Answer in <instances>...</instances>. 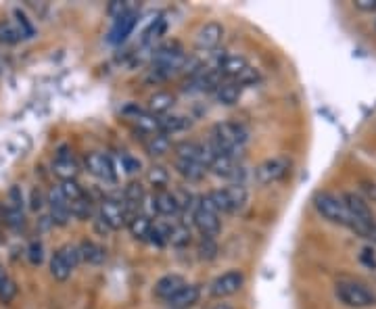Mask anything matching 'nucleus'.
I'll use <instances>...</instances> for the list:
<instances>
[{
    "instance_id": "nucleus-1",
    "label": "nucleus",
    "mask_w": 376,
    "mask_h": 309,
    "mask_svg": "<svg viewBox=\"0 0 376 309\" xmlns=\"http://www.w3.org/2000/svg\"><path fill=\"white\" fill-rule=\"evenodd\" d=\"M249 140V132L242 124H236V122H220L213 126L211 130V147L215 149L217 155L226 153V155H232L236 157L238 153H242L244 144Z\"/></svg>"
},
{
    "instance_id": "nucleus-2",
    "label": "nucleus",
    "mask_w": 376,
    "mask_h": 309,
    "mask_svg": "<svg viewBox=\"0 0 376 309\" xmlns=\"http://www.w3.org/2000/svg\"><path fill=\"white\" fill-rule=\"evenodd\" d=\"M184 67H186V55H184L182 46L178 42H168L163 46H159L153 55L151 79H155V82L168 79L174 73L182 71Z\"/></svg>"
},
{
    "instance_id": "nucleus-3",
    "label": "nucleus",
    "mask_w": 376,
    "mask_h": 309,
    "mask_svg": "<svg viewBox=\"0 0 376 309\" xmlns=\"http://www.w3.org/2000/svg\"><path fill=\"white\" fill-rule=\"evenodd\" d=\"M343 200H345V207L351 216V222H353V232H357L359 236L364 238H370L374 228H376V222H374V214L370 209V205L364 196H359L357 192H343L341 194Z\"/></svg>"
},
{
    "instance_id": "nucleus-4",
    "label": "nucleus",
    "mask_w": 376,
    "mask_h": 309,
    "mask_svg": "<svg viewBox=\"0 0 376 309\" xmlns=\"http://www.w3.org/2000/svg\"><path fill=\"white\" fill-rule=\"evenodd\" d=\"M314 207H316V212L324 218V220H328V222H332V224H337V226H345V228H353V222H351V216H349V212H347V207H345V200H343V196L341 194H334V192H318L316 196H314Z\"/></svg>"
},
{
    "instance_id": "nucleus-5",
    "label": "nucleus",
    "mask_w": 376,
    "mask_h": 309,
    "mask_svg": "<svg viewBox=\"0 0 376 309\" xmlns=\"http://www.w3.org/2000/svg\"><path fill=\"white\" fill-rule=\"evenodd\" d=\"M193 224L195 228L201 232L203 238H215L222 230V222H220V212L215 209V205L211 203L209 194L201 196L195 203L193 209Z\"/></svg>"
},
{
    "instance_id": "nucleus-6",
    "label": "nucleus",
    "mask_w": 376,
    "mask_h": 309,
    "mask_svg": "<svg viewBox=\"0 0 376 309\" xmlns=\"http://www.w3.org/2000/svg\"><path fill=\"white\" fill-rule=\"evenodd\" d=\"M334 297L351 309H366L372 307L376 303V297L370 288H366L364 284L355 282V280H341L334 286Z\"/></svg>"
},
{
    "instance_id": "nucleus-7",
    "label": "nucleus",
    "mask_w": 376,
    "mask_h": 309,
    "mask_svg": "<svg viewBox=\"0 0 376 309\" xmlns=\"http://www.w3.org/2000/svg\"><path fill=\"white\" fill-rule=\"evenodd\" d=\"M209 198H211V203L215 205V209L220 214H236L247 205L249 192H247L244 184H228L224 188L211 190Z\"/></svg>"
},
{
    "instance_id": "nucleus-8",
    "label": "nucleus",
    "mask_w": 376,
    "mask_h": 309,
    "mask_svg": "<svg viewBox=\"0 0 376 309\" xmlns=\"http://www.w3.org/2000/svg\"><path fill=\"white\" fill-rule=\"evenodd\" d=\"M78 263H80L78 247L75 245H63L51 257V276L59 282H65L73 274Z\"/></svg>"
},
{
    "instance_id": "nucleus-9",
    "label": "nucleus",
    "mask_w": 376,
    "mask_h": 309,
    "mask_svg": "<svg viewBox=\"0 0 376 309\" xmlns=\"http://www.w3.org/2000/svg\"><path fill=\"white\" fill-rule=\"evenodd\" d=\"M130 214L125 209V205L113 198H105L98 207V222L105 224L109 230H121L123 226H128Z\"/></svg>"
},
{
    "instance_id": "nucleus-10",
    "label": "nucleus",
    "mask_w": 376,
    "mask_h": 309,
    "mask_svg": "<svg viewBox=\"0 0 376 309\" xmlns=\"http://www.w3.org/2000/svg\"><path fill=\"white\" fill-rule=\"evenodd\" d=\"M289 169H291V163L287 157H272V159H266L264 163L258 165L256 180L262 186H270V184L285 180L289 176Z\"/></svg>"
},
{
    "instance_id": "nucleus-11",
    "label": "nucleus",
    "mask_w": 376,
    "mask_h": 309,
    "mask_svg": "<svg viewBox=\"0 0 376 309\" xmlns=\"http://www.w3.org/2000/svg\"><path fill=\"white\" fill-rule=\"evenodd\" d=\"M244 272L242 270H228L224 274H220L211 286H209V294L215 297V299H226V297H232L236 294L242 286H244Z\"/></svg>"
},
{
    "instance_id": "nucleus-12",
    "label": "nucleus",
    "mask_w": 376,
    "mask_h": 309,
    "mask_svg": "<svg viewBox=\"0 0 376 309\" xmlns=\"http://www.w3.org/2000/svg\"><path fill=\"white\" fill-rule=\"evenodd\" d=\"M86 169L88 174H92L94 178L102 180V182H109V184H115L117 182V171H115V163L109 155L105 153H88L86 155Z\"/></svg>"
},
{
    "instance_id": "nucleus-13",
    "label": "nucleus",
    "mask_w": 376,
    "mask_h": 309,
    "mask_svg": "<svg viewBox=\"0 0 376 309\" xmlns=\"http://www.w3.org/2000/svg\"><path fill=\"white\" fill-rule=\"evenodd\" d=\"M5 222L13 230H19L24 226V222H26V216H24V190H21V186H11V190L7 192Z\"/></svg>"
},
{
    "instance_id": "nucleus-14",
    "label": "nucleus",
    "mask_w": 376,
    "mask_h": 309,
    "mask_svg": "<svg viewBox=\"0 0 376 309\" xmlns=\"http://www.w3.org/2000/svg\"><path fill=\"white\" fill-rule=\"evenodd\" d=\"M207 169H211L217 178L232 180V184H242V182H238V180L244 176V171H242L240 163L236 161V157H232V155H226V153L215 155V157L209 161V167H207Z\"/></svg>"
},
{
    "instance_id": "nucleus-15",
    "label": "nucleus",
    "mask_w": 376,
    "mask_h": 309,
    "mask_svg": "<svg viewBox=\"0 0 376 309\" xmlns=\"http://www.w3.org/2000/svg\"><path fill=\"white\" fill-rule=\"evenodd\" d=\"M48 209H51V222L55 226H67L71 220V209H69V203L65 200L61 188H53L48 192Z\"/></svg>"
},
{
    "instance_id": "nucleus-16",
    "label": "nucleus",
    "mask_w": 376,
    "mask_h": 309,
    "mask_svg": "<svg viewBox=\"0 0 376 309\" xmlns=\"http://www.w3.org/2000/svg\"><path fill=\"white\" fill-rule=\"evenodd\" d=\"M222 38H224V28L217 21H209L199 28V32L195 36V46L203 53H209L220 46Z\"/></svg>"
},
{
    "instance_id": "nucleus-17",
    "label": "nucleus",
    "mask_w": 376,
    "mask_h": 309,
    "mask_svg": "<svg viewBox=\"0 0 376 309\" xmlns=\"http://www.w3.org/2000/svg\"><path fill=\"white\" fill-rule=\"evenodd\" d=\"M153 209L159 216L174 218V216H180L182 203H180L176 192H170V190L163 188V190H155V194H153Z\"/></svg>"
},
{
    "instance_id": "nucleus-18",
    "label": "nucleus",
    "mask_w": 376,
    "mask_h": 309,
    "mask_svg": "<svg viewBox=\"0 0 376 309\" xmlns=\"http://www.w3.org/2000/svg\"><path fill=\"white\" fill-rule=\"evenodd\" d=\"M249 67L251 65H249V61L244 57H240V55H226L217 63V73L222 77H226V79H234L236 82Z\"/></svg>"
},
{
    "instance_id": "nucleus-19",
    "label": "nucleus",
    "mask_w": 376,
    "mask_h": 309,
    "mask_svg": "<svg viewBox=\"0 0 376 309\" xmlns=\"http://www.w3.org/2000/svg\"><path fill=\"white\" fill-rule=\"evenodd\" d=\"M136 26V13L134 11H128V13H123L115 19L113 28H111V34H109V42L113 44H121L128 40V36L132 34Z\"/></svg>"
},
{
    "instance_id": "nucleus-20",
    "label": "nucleus",
    "mask_w": 376,
    "mask_h": 309,
    "mask_svg": "<svg viewBox=\"0 0 376 309\" xmlns=\"http://www.w3.org/2000/svg\"><path fill=\"white\" fill-rule=\"evenodd\" d=\"M176 159H186V161H195L207 167V149L205 142H197V140H184L180 144H176Z\"/></svg>"
},
{
    "instance_id": "nucleus-21",
    "label": "nucleus",
    "mask_w": 376,
    "mask_h": 309,
    "mask_svg": "<svg viewBox=\"0 0 376 309\" xmlns=\"http://www.w3.org/2000/svg\"><path fill=\"white\" fill-rule=\"evenodd\" d=\"M184 286H186V280L180 274H165L155 282V297L163 299V301H170Z\"/></svg>"
},
{
    "instance_id": "nucleus-22",
    "label": "nucleus",
    "mask_w": 376,
    "mask_h": 309,
    "mask_svg": "<svg viewBox=\"0 0 376 309\" xmlns=\"http://www.w3.org/2000/svg\"><path fill=\"white\" fill-rule=\"evenodd\" d=\"M53 171L57 178H61L63 182H73L80 174V167L75 163V159L67 153H59L55 163H53Z\"/></svg>"
},
{
    "instance_id": "nucleus-23",
    "label": "nucleus",
    "mask_w": 376,
    "mask_h": 309,
    "mask_svg": "<svg viewBox=\"0 0 376 309\" xmlns=\"http://www.w3.org/2000/svg\"><path fill=\"white\" fill-rule=\"evenodd\" d=\"M199 297H201V288H199L197 284H186L180 292H176V294L168 301V305H170L172 309H190L193 305L199 303Z\"/></svg>"
},
{
    "instance_id": "nucleus-24",
    "label": "nucleus",
    "mask_w": 376,
    "mask_h": 309,
    "mask_svg": "<svg viewBox=\"0 0 376 309\" xmlns=\"http://www.w3.org/2000/svg\"><path fill=\"white\" fill-rule=\"evenodd\" d=\"M78 253H80V261H84L88 265H100L107 261V251L92 241H82L78 245Z\"/></svg>"
},
{
    "instance_id": "nucleus-25",
    "label": "nucleus",
    "mask_w": 376,
    "mask_h": 309,
    "mask_svg": "<svg viewBox=\"0 0 376 309\" xmlns=\"http://www.w3.org/2000/svg\"><path fill=\"white\" fill-rule=\"evenodd\" d=\"M240 94H242V86H240L238 82H234V79L222 82V84L217 86V90H215V98L222 102V105H228V107H230V105H236Z\"/></svg>"
},
{
    "instance_id": "nucleus-26",
    "label": "nucleus",
    "mask_w": 376,
    "mask_h": 309,
    "mask_svg": "<svg viewBox=\"0 0 376 309\" xmlns=\"http://www.w3.org/2000/svg\"><path fill=\"white\" fill-rule=\"evenodd\" d=\"M161 232L165 234V241L172 243L174 247H186L193 241V234H190L188 226H184V224H172L165 228L161 226Z\"/></svg>"
},
{
    "instance_id": "nucleus-27",
    "label": "nucleus",
    "mask_w": 376,
    "mask_h": 309,
    "mask_svg": "<svg viewBox=\"0 0 376 309\" xmlns=\"http://www.w3.org/2000/svg\"><path fill=\"white\" fill-rule=\"evenodd\" d=\"M176 171L188 180V182H199L203 180V176L207 174V167L201 165V163H195V161H186V159H176Z\"/></svg>"
},
{
    "instance_id": "nucleus-28",
    "label": "nucleus",
    "mask_w": 376,
    "mask_h": 309,
    "mask_svg": "<svg viewBox=\"0 0 376 309\" xmlns=\"http://www.w3.org/2000/svg\"><path fill=\"white\" fill-rule=\"evenodd\" d=\"M145 149L151 157H163L170 153L172 149V142L168 138V134L159 132V134H153V136H147L145 138Z\"/></svg>"
},
{
    "instance_id": "nucleus-29",
    "label": "nucleus",
    "mask_w": 376,
    "mask_h": 309,
    "mask_svg": "<svg viewBox=\"0 0 376 309\" xmlns=\"http://www.w3.org/2000/svg\"><path fill=\"white\" fill-rule=\"evenodd\" d=\"M174 102H176L174 94H170V92H155L149 98V113H153V115L168 113L174 107Z\"/></svg>"
},
{
    "instance_id": "nucleus-30",
    "label": "nucleus",
    "mask_w": 376,
    "mask_h": 309,
    "mask_svg": "<svg viewBox=\"0 0 376 309\" xmlns=\"http://www.w3.org/2000/svg\"><path fill=\"white\" fill-rule=\"evenodd\" d=\"M128 230L136 241H149V234L153 230V224L147 216H132V220L128 222Z\"/></svg>"
},
{
    "instance_id": "nucleus-31",
    "label": "nucleus",
    "mask_w": 376,
    "mask_h": 309,
    "mask_svg": "<svg viewBox=\"0 0 376 309\" xmlns=\"http://www.w3.org/2000/svg\"><path fill=\"white\" fill-rule=\"evenodd\" d=\"M15 297H17V284H15V280H13L3 268H0V303L9 305Z\"/></svg>"
},
{
    "instance_id": "nucleus-32",
    "label": "nucleus",
    "mask_w": 376,
    "mask_h": 309,
    "mask_svg": "<svg viewBox=\"0 0 376 309\" xmlns=\"http://www.w3.org/2000/svg\"><path fill=\"white\" fill-rule=\"evenodd\" d=\"M143 198H145V188L141 182H130L123 188V200H125L123 205H125V209H128V214H130L132 205H141ZM130 218H132V214H130Z\"/></svg>"
},
{
    "instance_id": "nucleus-33",
    "label": "nucleus",
    "mask_w": 376,
    "mask_h": 309,
    "mask_svg": "<svg viewBox=\"0 0 376 309\" xmlns=\"http://www.w3.org/2000/svg\"><path fill=\"white\" fill-rule=\"evenodd\" d=\"M190 128V120L184 118V115H168V118H161V132L163 134H174V132H182Z\"/></svg>"
},
{
    "instance_id": "nucleus-34",
    "label": "nucleus",
    "mask_w": 376,
    "mask_h": 309,
    "mask_svg": "<svg viewBox=\"0 0 376 309\" xmlns=\"http://www.w3.org/2000/svg\"><path fill=\"white\" fill-rule=\"evenodd\" d=\"M61 192H63V196H65V200L69 203V205H73V203H78V200H82L84 196H88L86 192H84V188L73 180V182H63L61 186Z\"/></svg>"
},
{
    "instance_id": "nucleus-35",
    "label": "nucleus",
    "mask_w": 376,
    "mask_h": 309,
    "mask_svg": "<svg viewBox=\"0 0 376 309\" xmlns=\"http://www.w3.org/2000/svg\"><path fill=\"white\" fill-rule=\"evenodd\" d=\"M21 38L24 36L17 30V26H13L9 21H0V42H3V44H17Z\"/></svg>"
},
{
    "instance_id": "nucleus-36",
    "label": "nucleus",
    "mask_w": 376,
    "mask_h": 309,
    "mask_svg": "<svg viewBox=\"0 0 376 309\" xmlns=\"http://www.w3.org/2000/svg\"><path fill=\"white\" fill-rule=\"evenodd\" d=\"M168 180H170V176H168V171L161 165H153L147 171V182L151 186H155L157 190H163V186H168Z\"/></svg>"
},
{
    "instance_id": "nucleus-37",
    "label": "nucleus",
    "mask_w": 376,
    "mask_h": 309,
    "mask_svg": "<svg viewBox=\"0 0 376 309\" xmlns=\"http://www.w3.org/2000/svg\"><path fill=\"white\" fill-rule=\"evenodd\" d=\"M197 253H199V259L203 261H211L217 257V245L213 238H201V243L197 245Z\"/></svg>"
},
{
    "instance_id": "nucleus-38",
    "label": "nucleus",
    "mask_w": 376,
    "mask_h": 309,
    "mask_svg": "<svg viewBox=\"0 0 376 309\" xmlns=\"http://www.w3.org/2000/svg\"><path fill=\"white\" fill-rule=\"evenodd\" d=\"M28 257H30V263H32V265H40L42 259H44V247H42V243L34 241V243L28 247Z\"/></svg>"
},
{
    "instance_id": "nucleus-39",
    "label": "nucleus",
    "mask_w": 376,
    "mask_h": 309,
    "mask_svg": "<svg viewBox=\"0 0 376 309\" xmlns=\"http://www.w3.org/2000/svg\"><path fill=\"white\" fill-rule=\"evenodd\" d=\"M15 17H17V30L21 32V36H24V38H32V36H34V26L28 21V17H26L19 9L15 11Z\"/></svg>"
},
{
    "instance_id": "nucleus-40",
    "label": "nucleus",
    "mask_w": 376,
    "mask_h": 309,
    "mask_svg": "<svg viewBox=\"0 0 376 309\" xmlns=\"http://www.w3.org/2000/svg\"><path fill=\"white\" fill-rule=\"evenodd\" d=\"M121 163H123V169L128 171V174H134L141 169V161L132 159L130 155H121Z\"/></svg>"
},
{
    "instance_id": "nucleus-41",
    "label": "nucleus",
    "mask_w": 376,
    "mask_h": 309,
    "mask_svg": "<svg viewBox=\"0 0 376 309\" xmlns=\"http://www.w3.org/2000/svg\"><path fill=\"white\" fill-rule=\"evenodd\" d=\"M44 203H46V200H44V196H42V190H40V188H34V190H32V209H34V212H40V209L44 207Z\"/></svg>"
},
{
    "instance_id": "nucleus-42",
    "label": "nucleus",
    "mask_w": 376,
    "mask_h": 309,
    "mask_svg": "<svg viewBox=\"0 0 376 309\" xmlns=\"http://www.w3.org/2000/svg\"><path fill=\"white\" fill-rule=\"evenodd\" d=\"M353 7L359 9V11H366V13H374L376 11V0H355Z\"/></svg>"
},
{
    "instance_id": "nucleus-43",
    "label": "nucleus",
    "mask_w": 376,
    "mask_h": 309,
    "mask_svg": "<svg viewBox=\"0 0 376 309\" xmlns=\"http://www.w3.org/2000/svg\"><path fill=\"white\" fill-rule=\"evenodd\" d=\"M213 309H234V307H230L228 303H220V305H215Z\"/></svg>"
},
{
    "instance_id": "nucleus-44",
    "label": "nucleus",
    "mask_w": 376,
    "mask_h": 309,
    "mask_svg": "<svg viewBox=\"0 0 376 309\" xmlns=\"http://www.w3.org/2000/svg\"><path fill=\"white\" fill-rule=\"evenodd\" d=\"M370 241H374V243H376V228H374V232H372V236H370Z\"/></svg>"
}]
</instances>
